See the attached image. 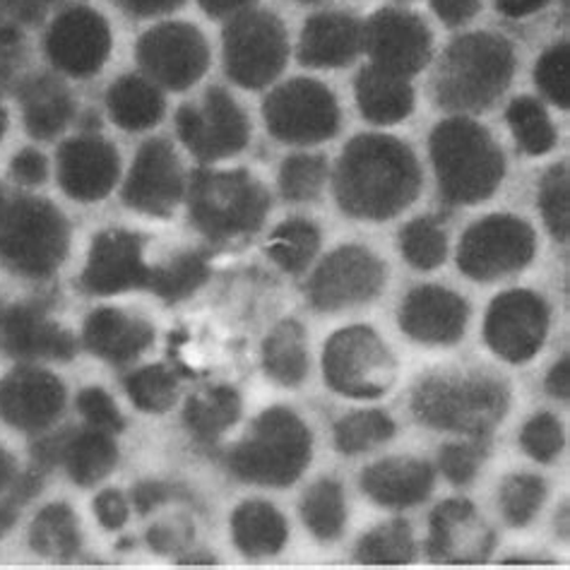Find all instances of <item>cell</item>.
Wrapping results in <instances>:
<instances>
[{"instance_id": "cell-1", "label": "cell", "mask_w": 570, "mask_h": 570, "mask_svg": "<svg viewBox=\"0 0 570 570\" xmlns=\"http://www.w3.org/2000/svg\"><path fill=\"white\" fill-rule=\"evenodd\" d=\"M422 190L412 149L390 135H358L337 161L335 198L344 215L383 222L407 209Z\"/></svg>"}, {"instance_id": "cell-2", "label": "cell", "mask_w": 570, "mask_h": 570, "mask_svg": "<svg viewBox=\"0 0 570 570\" xmlns=\"http://www.w3.org/2000/svg\"><path fill=\"white\" fill-rule=\"evenodd\" d=\"M429 147L441 195L448 203H484L503 184L505 157L501 147L472 118L455 116L439 124Z\"/></svg>"}, {"instance_id": "cell-3", "label": "cell", "mask_w": 570, "mask_h": 570, "mask_svg": "<svg viewBox=\"0 0 570 570\" xmlns=\"http://www.w3.org/2000/svg\"><path fill=\"white\" fill-rule=\"evenodd\" d=\"M510 390L491 373H433L414 387L412 410L422 424L487 439L508 412Z\"/></svg>"}, {"instance_id": "cell-4", "label": "cell", "mask_w": 570, "mask_h": 570, "mask_svg": "<svg viewBox=\"0 0 570 570\" xmlns=\"http://www.w3.org/2000/svg\"><path fill=\"white\" fill-rule=\"evenodd\" d=\"M513 47L497 35L476 32L450 43L436 68L433 92L448 111H484L513 80Z\"/></svg>"}, {"instance_id": "cell-5", "label": "cell", "mask_w": 570, "mask_h": 570, "mask_svg": "<svg viewBox=\"0 0 570 570\" xmlns=\"http://www.w3.org/2000/svg\"><path fill=\"white\" fill-rule=\"evenodd\" d=\"M313 436L292 410L263 412L248 436L229 453V470L250 484L292 487L308 468Z\"/></svg>"}, {"instance_id": "cell-6", "label": "cell", "mask_w": 570, "mask_h": 570, "mask_svg": "<svg viewBox=\"0 0 570 570\" xmlns=\"http://www.w3.org/2000/svg\"><path fill=\"white\" fill-rule=\"evenodd\" d=\"M267 209L265 188L246 171H200L190 184V219L215 242L261 229Z\"/></svg>"}, {"instance_id": "cell-7", "label": "cell", "mask_w": 570, "mask_h": 570, "mask_svg": "<svg viewBox=\"0 0 570 570\" xmlns=\"http://www.w3.org/2000/svg\"><path fill=\"white\" fill-rule=\"evenodd\" d=\"M323 376L344 397L376 400L395 385L397 362L376 330L352 325L325 342Z\"/></svg>"}, {"instance_id": "cell-8", "label": "cell", "mask_w": 570, "mask_h": 570, "mask_svg": "<svg viewBox=\"0 0 570 570\" xmlns=\"http://www.w3.org/2000/svg\"><path fill=\"white\" fill-rule=\"evenodd\" d=\"M68 253V224L43 200H20L0 215V258L29 277H47Z\"/></svg>"}, {"instance_id": "cell-9", "label": "cell", "mask_w": 570, "mask_h": 570, "mask_svg": "<svg viewBox=\"0 0 570 570\" xmlns=\"http://www.w3.org/2000/svg\"><path fill=\"white\" fill-rule=\"evenodd\" d=\"M537 236L528 222L513 215H491L472 224L458 246V267L476 282L515 275L534 258Z\"/></svg>"}, {"instance_id": "cell-10", "label": "cell", "mask_w": 570, "mask_h": 570, "mask_svg": "<svg viewBox=\"0 0 570 570\" xmlns=\"http://www.w3.org/2000/svg\"><path fill=\"white\" fill-rule=\"evenodd\" d=\"M289 41L284 24L269 12H244L224 32V66L246 89L273 82L287 66Z\"/></svg>"}, {"instance_id": "cell-11", "label": "cell", "mask_w": 570, "mask_h": 570, "mask_svg": "<svg viewBox=\"0 0 570 570\" xmlns=\"http://www.w3.org/2000/svg\"><path fill=\"white\" fill-rule=\"evenodd\" d=\"M267 130L289 145H316L335 138L340 107L335 95L316 80L298 78L284 82L263 104Z\"/></svg>"}, {"instance_id": "cell-12", "label": "cell", "mask_w": 570, "mask_h": 570, "mask_svg": "<svg viewBox=\"0 0 570 570\" xmlns=\"http://www.w3.org/2000/svg\"><path fill=\"white\" fill-rule=\"evenodd\" d=\"M176 128L184 145L203 161L242 153L250 138L246 114L219 87L207 89L200 104H186L178 109Z\"/></svg>"}, {"instance_id": "cell-13", "label": "cell", "mask_w": 570, "mask_h": 570, "mask_svg": "<svg viewBox=\"0 0 570 570\" xmlns=\"http://www.w3.org/2000/svg\"><path fill=\"white\" fill-rule=\"evenodd\" d=\"M387 282V267L362 246H342L318 265L308 282V298L318 311H342L376 298Z\"/></svg>"}, {"instance_id": "cell-14", "label": "cell", "mask_w": 570, "mask_h": 570, "mask_svg": "<svg viewBox=\"0 0 570 570\" xmlns=\"http://www.w3.org/2000/svg\"><path fill=\"white\" fill-rule=\"evenodd\" d=\"M549 333V308L539 294L513 289L493 298L484 321L489 350L508 364H524L542 350Z\"/></svg>"}, {"instance_id": "cell-15", "label": "cell", "mask_w": 570, "mask_h": 570, "mask_svg": "<svg viewBox=\"0 0 570 570\" xmlns=\"http://www.w3.org/2000/svg\"><path fill=\"white\" fill-rule=\"evenodd\" d=\"M362 49L373 61L371 66L410 80L429 63L433 37L419 14L387 8L371 14L362 27Z\"/></svg>"}, {"instance_id": "cell-16", "label": "cell", "mask_w": 570, "mask_h": 570, "mask_svg": "<svg viewBox=\"0 0 570 570\" xmlns=\"http://www.w3.org/2000/svg\"><path fill=\"white\" fill-rule=\"evenodd\" d=\"M140 66L149 78L169 89H186L203 78L209 63L205 37L181 22L159 24L138 43Z\"/></svg>"}, {"instance_id": "cell-17", "label": "cell", "mask_w": 570, "mask_h": 570, "mask_svg": "<svg viewBox=\"0 0 570 570\" xmlns=\"http://www.w3.org/2000/svg\"><path fill=\"white\" fill-rule=\"evenodd\" d=\"M497 537L470 501L450 499L431 513L426 553L436 563H484Z\"/></svg>"}, {"instance_id": "cell-18", "label": "cell", "mask_w": 570, "mask_h": 570, "mask_svg": "<svg viewBox=\"0 0 570 570\" xmlns=\"http://www.w3.org/2000/svg\"><path fill=\"white\" fill-rule=\"evenodd\" d=\"M53 66L72 78H89L107 63L111 32L107 20L89 8H72L58 18L47 37Z\"/></svg>"}, {"instance_id": "cell-19", "label": "cell", "mask_w": 570, "mask_h": 570, "mask_svg": "<svg viewBox=\"0 0 570 570\" xmlns=\"http://www.w3.org/2000/svg\"><path fill=\"white\" fill-rule=\"evenodd\" d=\"M184 193L181 161L169 142L149 140L132 161L124 200L145 215L167 217Z\"/></svg>"}, {"instance_id": "cell-20", "label": "cell", "mask_w": 570, "mask_h": 570, "mask_svg": "<svg viewBox=\"0 0 570 570\" xmlns=\"http://www.w3.org/2000/svg\"><path fill=\"white\" fill-rule=\"evenodd\" d=\"M470 306L455 292L443 287H416L400 306L402 333L422 344L448 347L464 337Z\"/></svg>"}, {"instance_id": "cell-21", "label": "cell", "mask_w": 570, "mask_h": 570, "mask_svg": "<svg viewBox=\"0 0 570 570\" xmlns=\"http://www.w3.org/2000/svg\"><path fill=\"white\" fill-rule=\"evenodd\" d=\"M149 267L142 261L140 238L128 232H104L95 238L82 275L89 294H121L147 287Z\"/></svg>"}, {"instance_id": "cell-22", "label": "cell", "mask_w": 570, "mask_h": 570, "mask_svg": "<svg viewBox=\"0 0 570 570\" xmlns=\"http://www.w3.org/2000/svg\"><path fill=\"white\" fill-rule=\"evenodd\" d=\"M63 404V383L47 371L20 368L0 385V414L14 429H47L61 416Z\"/></svg>"}, {"instance_id": "cell-23", "label": "cell", "mask_w": 570, "mask_h": 570, "mask_svg": "<svg viewBox=\"0 0 570 570\" xmlns=\"http://www.w3.org/2000/svg\"><path fill=\"white\" fill-rule=\"evenodd\" d=\"M58 181L75 200L107 198L118 181V153L101 138H75L58 149Z\"/></svg>"}, {"instance_id": "cell-24", "label": "cell", "mask_w": 570, "mask_h": 570, "mask_svg": "<svg viewBox=\"0 0 570 570\" xmlns=\"http://www.w3.org/2000/svg\"><path fill=\"white\" fill-rule=\"evenodd\" d=\"M436 482L433 468L414 458H387L362 472V489L366 497L385 508H412L429 499Z\"/></svg>"}, {"instance_id": "cell-25", "label": "cell", "mask_w": 570, "mask_h": 570, "mask_svg": "<svg viewBox=\"0 0 570 570\" xmlns=\"http://www.w3.org/2000/svg\"><path fill=\"white\" fill-rule=\"evenodd\" d=\"M362 51V24L344 12L313 14L298 41V61L308 68L350 66Z\"/></svg>"}, {"instance_id": "cell-26", "label": "cell", "mask_w": 570, "mask_h": 570, "mask_svg": "<svg viewBox=\"0 0 570 570\" xmlns=\"http://www.w3.org/2000/svg\"><path fill=\"white\" fill-rule=\"evenodd\" d=\"M153 340V325L116 308H101L85 323L87 350L111 364L135 362Z\"/></svg>"}, {"instance_id": "cell-27", "label": "cell", "mask_w": 570, "mask_h": 570, "mask_svg": "<svg viewBox=\"0 0 570 570\" xmlns=\"http://www.w3.org/2000/svg\"><path fill=\"white\" fill-rule=\"evenodd\" d=\"M8 352L22 358H58L66 362L78 352V342L66 330L51 323L41 311L14 306L3 318Z\"/></svg>"}, {"instance_id": "cell-28", "label": "cell", "mask_w": 570, "mask_h": 570, "mask_svg": "<svg viewBox=\"0 0 570 570\" xmlns=\"http://www.w3.org/2000/svg\"><path fill=\"white\" fill-rule=\"evenodd\" d=\"M356 104L366 121L393 126L412 114L414 89L407 78L368 66L356 78Z\"/></svg>"}, {"instance_id": "cell-29", "label": "cell", "mask_w": 570, "mask_h": 570, "mask_svg": "<svg viewBox=\"0 0 570 570\" xmlns=\"http://www.w3.org/2000/svg\"><path fill=\"white\" fill-rule=\"evenodd\" d=\"M232 534L244 557L267 559L287 544L289 528L275 505L265 501H246L234 510Z\"/></svg>"}, {"instance_id": "cell-30", "label": "cell", "mask_w": 570, "mask_h": 570, "mask_svg": "<svg viewBox=\"0 0 570 570\" xmlns=\"http://www.w3.org/2000/svg\"><path fill=\"white\" fill-rule=\"evenodd\" d=\"M306 330L296 321L279 323L263 344V364L267 376L279 385L298 387L308 376Z\"/></svg>"}, {"instance_id": "cell-31", "label": "cell", "mask_w": 570, "mask_h": 570, "mask_svg": "<svg viewBox=\"0 0 570 570\" xmlns=\"http://www.w3.org/2000/svg\"><path fill=\"white\" fill-rule=\"evenodd\" d=\"M61 460L75 484L89 487L107 476L118 462V448L107 431H82L61 443Z\"/></svg>"}, {"instance_id": "cell-32", "label": "cell", "mask_w": 570, "mask_h": 570, "mask_svg": "<svg viewBox=\"0 0 570 570\" xmlns=\"http://www.w3.org/2000/svg\"><path fill=\"white\" fill-rule=\"evenodd\" d=\"M109 114L114 124L126 130H145L159 124L164 114V99L159 89L142 78L126 75L109 89Z\"/></svg>"}, {"instance_id": "cell-33", "label": "cell", "mask_w": 570, "mask_h": 570, "mask_svg": "<svg viewBox=\"0 0 570 570\" xmlns=\"http://www.w3.org/2000/svg\"><path fill=\"white\" fill-rule=\"evenodd\" d=\"M238 416H242V397L227 385L205 387L200 393H195L184 412L193 436L205 443L217 441L224 431L236 424Z\"/></svg>"}, {"instance_id": "cell-34", "label": "cell", "mask_w": 570, "mask_h": 570, "mask_svg": "<svg viewBox=\"0 0 570 570\" xmlns=\"http://www.w3.org/2000/svg\"><path fill=\"white\" fill-rule=\"evenodd\" d=\"M24 121L35 138L49 140L61 132L72 116V101L63 85L53 80H35L22 97Z\"/></svg>"}, {"instance_id": "cell-35", "label": "cell", "mask_w": 570, "mask_h": 570, "mask_svg": "<svg viewBox=\"0 0 570 570\" xmlns=\"http://www.w3.org/2000/svg\"><path fill=\"white\" fill-rule=\"evenodd\" d=\"M302 518L308 532L321 542H335L342 537L347 528V503L335 479H321L304 493Z\"/></svg>"}, {"instance_id": "cell-36", "label": "cell", "mask_w": 570, "mask_h": 570, "mask_svg": "<svg viewBox=\"0 0 570 570\" xmlns=\"http://www.w3.org/2000/svg\"><path fill=\"white\" fill-rule=\"evenodd\" d=\"M29 539L37 553L53 561H68L80 549V528L72 510L63 503H53L43 508L35 518Z\"/></svg>"}, {"instance_id": "cell-37", "label": "cell", "mask_w": 570, "mask_h": 570, "mask_svg": "<svg viewBox=\"0 0 570 570\" xmlns=\"http://www.w3.org/2000/svg\"><path fill=\"white\" fill-rule=\"evenodd\" d=\"M321 248V232L308 219H289L279 224L267 242V255L284 273L298 275L316 258Z\"/></svg>"}, {"instance_id": "cell-38", "label": "cell", "mask_w": 570, "mask_h": 570, "mask_svg": "<svg viewBox=\"0 0 570 570\" xmlns=\"http://www.w3.org/2000/svg\"><path fill=\"white\" fill-rule=\"evenodd\" d=\"M354 557L366 566H404L416 557V544L412 528L404 520L379 524L376 530L362 537L356 544Z\"/></svg>"}, {"instance_id": "cell-39", "label": "cell", "mask_w": 570, "mask_h": 570, "mask_svg": "<svg viewBox=\"0 0 570 570\" xmlns=\"http://www.w3.org/2000/svg\"><path fill=\"white\" fill-rule=\"evenodd\" d=\"M395 436V422L381 410L342 416L335 426V445L344 455H358Z\"/></svg>"}, {"instance_id": "cell-40", "label": "cell", "mask_w": 570, "mask_h": 570, "mask_svg": "<svg viewBox=\"0 0 570 570\" xmlns=\"http://www.w3.org/2000/svg\"><path fill=\"white\" fill-rule=\"evenodd\" d=\"M508 126L513 130L518 145L524 153L537 157L547 155L557 145V130H553L547 109L532 97H520L508 107Z\"/></svg>"}, {"instance_id": "cell-41", "label": "cell", "mask_w": 570, "mask_h": 570, "mask_svg": "<svg viewBox=\"0 0 570 570\" xmlns=\"http://www.w3.org/2000/svg\"><path fill=\"white\" fill-rule=\"evenodd\" d=\"M207 263L195 253L178 255L169 265L149 267L147 289L161 296L164 302H181L207 279Z\"/></svg>"}, {"instance_id": "cell-42", "label": "cell", "mask_w": 570, "mask_h": 570, "mask_svg": "<svg viewBox=\"0 0 570 570\" xmlns=\"http://www.w3.org/2000/svg\"><path fill=\"white\" fill-rule=\"evenodd\" d=\"M547 501V484L542 476L515 474L501 487V513L510 528H528Z\"/></svg>"}, {"instance_id": "cell-43", "label": "cell", "mask_w": 570, "mask_h": 570, "mask_svg": "<svg viewBox=\"0 0 570 570\" xmlns=\"http://www.w3.org/2000/svg\"><path fill=\"white\" fill-rule=\"evenodd\" d=\"M128 397L135 402V407L142 412H167L171 404L176 402L178 395V383L174 371L167 366H145L140 371H135L132 376L126 381Z\"/></svg>"}, {"instance_id": "cell-44", "label": "cell", "mask_w": 570, "mask_h": 570, "mask_svg": "<svg viewBox=\"0 0 570 570\" xmlns=\"http://www.w3.org/2000/svg\"><path fill=\"white\" fill-rule=\"evenodd\" d=\"M404 261L416 269H436L445 263L448 238L439 224L431 219H414L400 234Z\"/></svg>"}, {"instance_id": "cell-45", "label": "cell", "mask_w": 570, "mask_h": 570, "mask_svg": "<svg viewBox=\"0 0 570 570\" xmlns=\"http://www.w3.org/2000/svg\"><path fill=\"white\" fill-rule=\"evenodd\" d=\"M327 181V161L313 155H294L282 164L279 188L292 203L316 200Z\"/></svg>"}, {"instance_id": "cell-46", "label": "cell", "mask_w": 570, "mask_h": 570, "mask_svg": "<svg viewBox=\"0 0 570 570\" xmlns=\"http://www.w3.org/2000/svg\"><path fill=\"white\" fill-rule=\"evenodd\" d=\"M568 167L566 164H557L547 171L542 178V186H539V207H542V215L547 227L553 238L566 242L570 232V195H568Z\"/></svg>"}, {"instance_id": "cell-47", "label": "cell", "mask_w": 570, "mask_h": 570, "mask_svg": "<svg viewBox=\"0 0 570 570\" xmlns=\"http://www.w3.org/2000/svg\"><path fill=\"white\" fill-rule=\"evenodd\" d=\"M534 82L539 92L559 109L570 107V51L566 41L542 53L534 68Z\"/></svg>"}, {"instance_id": "cell-48", "label": "cell", "mask_w": 570, "mask_h": 570, "mask_svg": "<svg viewBox=\"0 0 570 570\" xmlns=\"http://www.w3.org/2000/svg\"><path fill=\"white\" fill-rule=\"evenodd\" d=\"M520 445L537 462H553L563 450V429L561 422L553 414H537L520 433Z\"/></svg>"}, {"instance_id": "cell-49", "label": "cell", "mask_w": 570, "mask_h": 570, "mask_svg": "<svg viewBox=\"0 0 570 570\" xmlns=\"http://www.w3.org/2000/svg\"><path fill=\"white\" fill-rule=\"evenodd\" d=\"M487 455H489V445L482 439L474 443H450L441 450L439 464L450 484L462 487V484H470L479 474Z\"/></svg>"}, {"instance_id": "cell-50", "label": "cell", "mask_w": 570, "mask_h": 570, "mask_svg": "<svg viewBox=\"0 0 570 570\" xmlns=\"http://www.w3.org/2000/svg\"><path fill=\"white\" fill-rule=\"evenodd\" d=\"M78 410L87 419V424L99 431H121L124 429V416L118 412L114 400L104 393L101 387H87L78 397Z\"/></svg>"}, {"instance_id": "cell-51", "label": "cell", "mask_w": 570, "mask_h": 570, "mask_svg": "<svg viewBox=\"0 0 570 570\" xmlns=\"http://www.w3.org/2000/svg\"><path fill=\"white\" fill-rule=\"evenodd\" d=\"M95 513L104 528L118 530L124 528L128 520V501L124 499L121 491H114V489L101 491L95 501Z\"/></svg>"}, {"instance_id": "cell-52", "label": "cell", "mask_w": 570, "mask_h": 570, "mask_svg": "<svg viewBox=\"0 0 570 570\" xmlns=\"http://www.w3.org/2000/svg\"><path fill=\"white\" fill-rule=\"evenodd\" d=\"M12 176L24 186L43 184L47 178V159H43L35 149H24L12 159Z\"/></svg>"}, {"instance_id": "cell-53", "label": "cell", "mask_w": 570, "mask_h": 570, "mask_svg": "<svg viewBox=\"0 0 570 570\" xmlns=\"http://www.w3.org/2000/svg\"><path fill=\"white\" fill-rule=\"evenodd\" d=\"M431 8L445 24L458 27L474 18L482 8V0H431Z\"/></svg>"}, {"instance_id": "cell-54", "label": "cell", "mask_w": 570, "mask_h": 570, "mask_svg": "<svg viewBox=\"0 0 570 570\" xmlns=\"http://www.w3.org/2000/svg\"><path fill=\"white\" fill-rule=\"evenodd\" d=\"M169 493H171L169 487H164L159 482H145L132 491V501H135V508H138L145 515V513H149V510H155L157 505L167 501Z\"/></svg>"}, {"instance_id": "cell-55", "label": "cell", "mask_w": 570, "mask_h": 570, "mask_svg": "<svg viewBox=\"0 0 570 570\" xmlns=\"http://www.w3.org/2000/svg\"><path fill=\"white\" fill-rule=\"evenodd\" d=\"M547 393L553 400L568 402V397H570V362H568V356H563L561 362L551 368V373L547 376Z\"/></svg>"}, {"instance_id": "cell-56", "label": "cell", "mask_w": 570, "mask_h": 570, "mask_svg": "<svg viewBox=\"0 0 570 570\" xmlns=\"http://www.w3.org/2000/svg\"><path fill=\"white\" fill-rule=\"evenodd\" d=\"M121 3L132 14H161L178 8L184 0H121Z\"/></svg>"}, {"instance_id": "cell-57", "label": "cell", "mask_w": 570, "mask_h": 570, "mask_svg": "<svg viewBox=\"0 0 570 570\" xmlns=\"http://www.w3.org/2000/svg\"><path fill=\"white\" fill-rule=\"evenodd\" d=\"M549 0H497V6L508 18H528V14L542 10Z\"/></svg>"}, {"instance_id": "cell-58", "label": "cell", "mask_w": 570, "mask_h": 570, "mask_svg": "<svg viewBox=\"0 0 570 570\" xmlns=\"http://www.w3.org/2000/svg\"><path fill=\"white\" fill-rule=\"evenodd\" d=\"M184 539H178L176 530L171 528H155L153 532H149V544H153V549L167 553V551H174L181 547Z\"/></svg>"}, {"instance_id": "cell-59", "label": "cell", "mask_w": 570, "mask_h": 570, "mask_svg": "<svg viewBox=\"0 0 570 570\" xmlns=\"http://www.w3.org/2000/svg\"><path fill=\"white\" fill-rule=\"evenodd\" d=\"M205 12L215 14V18H224V14H232L236 10L246 8L253 0H198Z\"/></svg>"}, {"instance_id": "cell-60", "label": "cell", "mask_w": 570, "mask_h": 570, "mask_svg": "<svg viewBox=\"0 0 570 570\" xmlns=\"http://www.w3.org/2000/svg\"><path fill=\"white\" fill-rule=\"evenodd\" d=\"M12 476V460L0 450V489H3Z\"/></svg>"}, {"instance_id": "cell-61", "label": "cell", "mask_w": 570, "mask_h": 570, "mask_svg": "<svg viewBox=\"0 0 570 570\" xmlns=\"http://www.w3.org/2000/svg\"><path fill=\"white\" fill-rule=\"evenodd\" d=\"M12 520H14V515L10 513V510H0V537H3L10 530Z\"/></svg>"}, {"instance_id": "cell-62", "label": "cell", "mask_w": 570, "mask_h": 570, "mask_svg": "<svg viewBox=\"0 0 570 570\" xmlns=\"http://www.w3.org/2000/svg\"><path fill=\"white\" fill-rule=\"evenodd\" d=\"M3 130H6V114L0 109V138H3Z\"/></svg>"}, {"instance_id": "cell-63", "label": "cell", "mask_w": 570, "mask_h": 570, "mask_svg": "<svg viewBox=\"0 0 570 570\" xmlns=\"http://www.w3.org/2000/svg\"><path fill=\"white\" fill-rule=\"evenodd\" d=\"M0 215H3V198H0Z\"/></svg>"}, {"instance_id": "cell-64", "label": "cell", "mask_w": 570, "mask_h": 570, "mask_svg": "<svg viewBox=\"0 0 570 570\" xmlns=\"http://www.w3.org/2000/svg\"><path fill=\"white\" fill-rule=\"evenodd\" d=\"M302 3H316V0H302Z\"/></svg>"}]
</instances>
